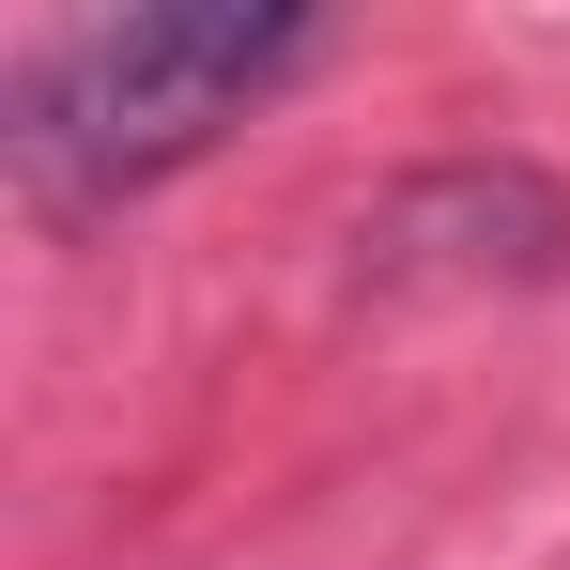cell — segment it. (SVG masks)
I'll list each match as a JSON object with an SVG mask.
<instances>
[{"label": "cell", "instance_id": "2", "mask_svg": "<svg viewBox=\"0 0 570 570\" xmlns=\"http://www.w3.org/2000/svg\"><path fill=\"white\" fill-rule=\"evenodd\" d=\"M355 278L371 293H540L570 278V186L524 155H448L355 216Z\"/></svg>", "mask_w": 570, "mask_h": 570}, {"label": "cell", "instance_id": "1", "mask_svg": "<svg viewBox=\"0 0 570 570\" xmlns=\"http://www.w3.org/2000/svg\"><path fill=\"white\" fill-rule=\"evenodd\" d=\"M308 47L324 31L293 0H124V16L62 31L31 62V94H16V186L47 216H94V200L186 170L216 124H247Z\"/></svg>", "mask_w": 570, "mask_h": 570}]
</instances>
